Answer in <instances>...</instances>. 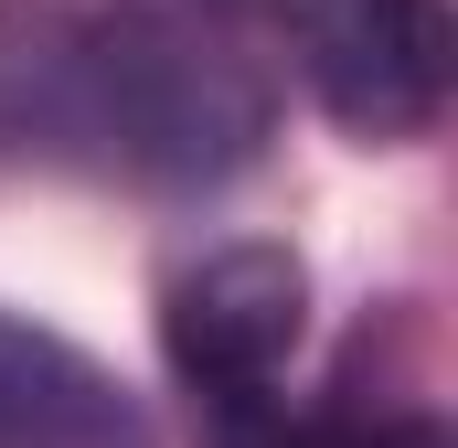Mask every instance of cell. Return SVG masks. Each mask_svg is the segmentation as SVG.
I'll return each instance as SVG.
<instances>
[{
  "label": "cell",
  "mask_w": 458,
  "mask_h": 448,
  "mask_svg": "<svg viewBox=\"0 0 458 448\" xmlns=\"http://www.w3.org/2000/svg\"><path fill=\"white\" fill-rule=\"evenodd\" d=\"M0 128L128 182H214L256 150L267 97L225 43L160 11H54L0 43Z\"/></svg>",
  "instance_id": "cell-1"
},
{
  "label": "cell",
  "mask_w": 458,
  "mask_h": 448,
  "mask_svg": "<svg viewBox=\"0 0 458 448\" xmlns=\"http://www.w3.org/2000/svg\"><path fill=\"white\" fill-rule=\"evenodd\" d=\"M299 332H310V267L288 246H214L203 267L160 289V352L225 427L256 417V395L288 374Z\"/></svg>",
  "instance_id": "cell-2"
},
{
  "label": "cell",
  "mask_w": 458,
  "mask_h": 448,
  "mask_svg": "<svg viewBox=\"0 0 458 448\" xmlns=\"http://www.w3.org/2000/svg\"><path fill=\"white\" fill-rule=\"evenodd\" d=\"M299 75L352 139L394 150L448 108L458 22L448 0H299Z\"/></svg>",
  "instance_id": "cell-3"
},
{
  "label": "cell",
  "mask_w": 458,
  "mask_h": 448,
  "mask_svg": "<svg viewBox=\"0 0 458 448\" xmlns=\"http://www.w3.org/2000/svg\"><path fill=\"white\" fill-rule=\"evenodd\" d=\"M0 448H149V417L97 352L0 310Z\"/></svg>",
  "instance_id": "cell-4"
},
{
  "label": "cell",
  "mask_w": 458,
  "mask_h": 448,
  "mask_svg": "<svg viewBox=\"0 0 458 448\" xmlns=\"http://www.w3.org/2000/svg\"><path fill=\"white\" fill-rule=\"evenodd\" d=\"M225 448H448L437 417H234Z\"/></svg>",
  "instance_id": "cell-5"
}]
</instances>
